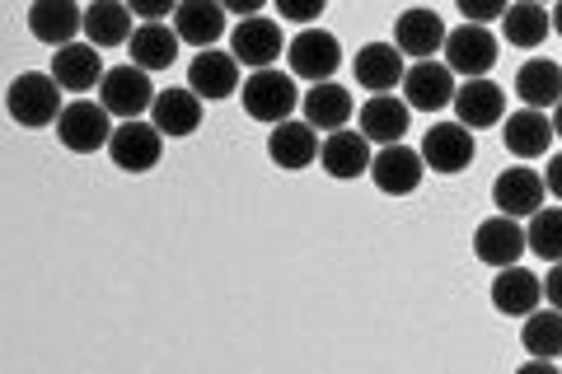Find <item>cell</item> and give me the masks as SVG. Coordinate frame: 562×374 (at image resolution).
<instances>
[{
  "label": "cell",
  "instance_id": "obj_1",
  "mask_svg": "<svg viewBox=\"0 0 562 374\" xmlns=\"http://www.w3.org/2000/svg\"><path fill=\"white\" fill-rule=\"evenodd\" d=\"M61 94L66 89L57 84V76H43V70H24V76H14L10 80V94H5V109L10 117L20 122V127L29 132H38V127H57V117H61Z\"/></svg>",
  "mask_w": 562,
  "mask_h": 374
},
{
  "label": "cell",
  "instance_id": "obj_2",
  "mask_svg": "<svg viewBox=\"0 0 562 374\" xmlns=\"http://www.w3.org/2000/svg\"><path fill=\"white\" fill-rule=\"evenodd\" d=\"M244 99V113H249L254 122H268V127H277V122H286L295 113V103H301V94H295V80L281 76V70H254L249 80H244L239 89Z\"/></svg>",
  "mask_w": 562,
  "mask_h": 374
},
{
  "label": "cell",
  "instance_id": "obj_3",
  "mask_svg": "<svg viewBox=\"0 0 562 374\" xmlns=\"http://www.w3.org/2000/svg\"><path fill=\"white\" fill-rule=\"evenodd\" d=\"M165 132L155 122H140V117H127L122 127H113L109 136V155L122 173H150L155 165L165 159Z\"/></svg>",
  "mask_w": 562,
  "mask_h": 374
},
{
  "label": "cell",
  "instance_id": "obj_4",
  "mask_svg": "<svg viewBox=\"0 0 562 374\" xmlns=\"http://www.w3.org/2000/svg\"><path fill=\"white\" fill-rule=\"evenodd\" d=\"M57 136H61V146H66V150H76V155L109 150V136H113L109 109H103V103H90V99L66 103L61 117H57Z\"/></svg>",
  "mask_w": 562,
  "mask_h": 374
},
{
  "label": "cell",
  "instance_id": "obj_5",
  "mask_svg": "<svg viewBox=\"0 0 562 374\" xmlns=\"http://www.w3.org/2000/svg\"><path fill=\"white\" fill-rule=\"evenodd\" d=\"M450 109H454V122H464L469 132H487L506 117V89L497 80H487V76H473V80H464L460 89H454Z\"/></svg>",
  "mask_w": 562,
  "mask_h": 374
},
{
  "label": "cell",
  "instance_id": "obj_6",
  "mask_svg": "<svg viewBox=\"0 0 562 374\" xmlns=\"http://www.w3.org/2000/svg\"><path fill=\"white\" fill-rule=\"evenodd\" d=\"M446 66L454 76H487L492 66H497V38L487 33V24H460L446 33Z\"/></svg>",
  "mask_w": 562,
  "mask_h": 374
},
{
  "label": "cell",
  "instance_id": "obj_7",
  "mask_svg": "<svg viewBox=\"0 0 562 374\" xmlns=\"http://www.w3.org/2000/svg\"><path fill=\"white\" fill-rule=\"evenodd\" d=\"M286 57H291V76L319 84V80H333V70L342 66V43L328 29H305L301 38L286 43Z\"/></svg>",
  "mask_w": 562,
  "mask_h": 374
},
{
  "label": "cell",
  "instance_id": "obj_8",
  "mask_svg": "<svg viewBox=\"0 0 562 374\" xmlns=\"http://www.w3.org/2000/svg\"><path fill=\"white\" fill-rule=\"evenodd\" d=\"M422 173H427V159H422V150H408L403 140L384 146L371 159V178H375V188L384 192V197H413V192L422 188Z\"/></svg>",
  "mask_w": 562,
  "mask_h": 374
},
{
  "label": "cell",
  "instance_id": "obj_9",
  "mask_svg": "<svg viewBox=\"0 0 562 374\" xmlns=\"http://www.w3.org/2000/svg\"><path fill=\"white\" fill-rule=\"evenodd\" d=\"M319 132L310 127L305 117H286V122H277L272 136H268V155H272V165L277 169H286V173H301L310 165H319Z\"/></svg>",
  "mask_w": 562,
  "mask_h": 374
},
{
  "label": "cell",
  "instance_id": "obj_10",
  "mask_svg": "<svg viewBox=\"0 0 562 374\" xmlns=\"http://www.w3.org/2000/svg\"><path fill=\"white\" fill-rule=\"evenodd\" d=\"M422 159H427L431 173H464L473 165V132L464 122H436V127L422 136Z\"/></svg>",
  "mask_w": 562,
  "mask_h": 374
},
{
  "label": "cell",
  "instance_id": "obj_11",
  "mask_svg": "<svg viewBox=\"0 0 562 374\" xmlns=\"http://www.w3.org/2000/svg\"><path fill=\"white\" fill-rule=\"evenodd\" d=\"M99 103L109 113H117V117H140L155 103L150 70H140L136 61L132 66H113L109 76H103V84H99Z\"/></svg>",
  "mask_w": 562,
  "mask_h": 374
},
{
  "label": "cell",
  "instance_id": "obj_12",
  "mask_svg": "<svg viewBox=\"0 0 562 374\" xmlns=\"http://www.w3.org/2000/svg\"><path fill=\"white\" fill-rule=\"evenodd\" d=\"M231 52L239 57V66L249 70H268L281 52H286V38H281V24L277 20H262V14H249L239 20L231 33Z\"/></svg>",
  "mask_w": 562,
  "mask_h": 374
},
{
  "label": "cell",
  "instance_id": "obj_13",
  "mask_svg": "<svg viewBox=\"0 0 562 374\" xmlns=\"http://www.w3.org/2000/svg\"><path fill=\"white\" fill-rule=\"evenodd\" d=\"M188 84L198 89L206 103L231 99L235 89H244V80H239V57H235V52H221V47H202L198 57H192V66H188Z\"/></svg>",
  "mask_w": 562,
  "mask_h": 374
},
{
  "label": "cell",
  "instance_id": "obj_14",
  "mask_svg": "<svg viewBox=\"0 0 562 374\" xmlns=\"http://www.w3.org/2000/svg\"><path fill=\"white\" fill-rule=\"evenodd\" d=\"M543 197H549V188H543V173H535L530 165H512L497 173V188H492V202H497L502 216H535V211L543 206Z\"/></svg>",
  "mask_w": 562,
  "mask_h": 374
},
{
  "label": "cell",
  "instance_id": "obj_15",
  "mask_svg": "<svg viewBox=\"0 0 562 374\" xmlns=\"http://www.w3.org/2000/svg\"><path fill=\"white\" fill-rule=\"evenodd\" d=\"M446 20L436 10H403L398 20H394V47L403 52V57H413V61H427L436 57V52L446 47Z\"/></svg>",
  "mask_w": 562,
  "mask_h": 374
},
{
  "label": "cell",
  "instance_id": "obj_16",
  "mask_svg": "<svg viewBox=\"0 0 562 374\" xmlns=\"http://www.w3.org/2000/svg\"><path fill=\"white\" fill-rule=\"evenodd\" d=\"M351 76H357L361 89H371V94H394L403 76H408V66H403V52L394 43H366L351 57Z\"/></svg>",
  "mask_w": 562,
  "mask_h": 374
},
{
  "label": "cell",
  "instance_id": "obj_17",
  "mask_svg": "<svg viewBox=\"0 0 562 374\" xmlns=\"http://www.w3.org/2000/svg\"><path fill=\"white\" fill-rule=\"evenodd\" d=\"M202 94L192 84H173V89H160V94H155V103H150V122L155 127H160L165 136H192L202 127Z\"/></svg>",
  "mask_w": 562,
  "mask_h": 374
},
{
  "label": "cell",
  "instance_id": "obj_18",
  "mask_svg": "<svg viewBox=\"0 0 562 374\" xmlns=\"http://www.w3.org/2000/svg\"><path fill=\"white\" fill-rule=\"evenodd\" d=\"M103 47L94 43H66L57 47V57H52V76H57V84L66 89V94H90V89L103 84V57H99Z\"/></svg>",
  "mask_w": 562,
  "mask_h": 374
},
{
  "label": "cell",
  "instance_id": "obj_19",
  "mask_svg": "<svg viewBox=\"0 0 562 374\" xmlns=\"http://www.w3.org/2000/svg\"><path fill=\"white\" fill-rule=\"evenodd\" d=\"M454 76L446 61H413V70L403 76V99H408V109H422V113H436V109H450L454 99Z\"/></svg>",
  "mask_w": 562,
  "mask_h": 374
},
{
  "label": "cell",
  "instance_id": "obj_20",
  "mask_svg": "<svg viewBox=\"0 0 562 374\" xmlns=\"http://www.w3.org/2000/svg\"><path fill=\"white\" fill-rule=\"evenodd\" d=\"M543 299V281L530 272V267H497V281H492V309L506 318H525L535 314Z\"/></svg>",
  "mask_w": 562,
  "mask_h": 374
},
{
  "label": "cell",
  "instance_id": "obj_21",
  "mask_svg": "<svg viewBox=\"0 0 562 374\" xmlns=\"http://www.w3.org/2000/svg\"><path fill=\"white\" fill-rule=\"evenodd\" d=\"M29 29H33L38 43L66 47V43H76V33H85V10L76 5V0H33Z\"/></svg>",
  "mask_w": 562,
  "mask_h": 374
},
{
  "label": "cell",
  "instance_id": "obj_22",
  "mask_svg": "<svg viewBox=\"0 0 562 374\" xmlns=\"http://www.w3.org/2000/svg\"><path fill=\"white\" fill-rule=\"evenodd\" d=\"M301 113L314 132H342L351 117H357V103H351V94L338 84V80H319V84H310L305 89V99H301Z\"/></svg>",
  "mask_w": 562,
  "mask_h": 374
},
{
  "label": "cell",
  "instance_id": "obj_23",
  "mask_svg": "<svg viewBox=\"0 0 562 374\" xmlns=\"http://www.w3.org/2000/svg\"><path fill=\"white\" fill-rule=\"evenodd\" d=\"M502 140H506V150H512L520 165H530V159L549 155V146H553V117H543L539 109L506 113L502 117Z\"/></svg>",
  "mask_w": 562,
  "mask_h": 374
},
{
  "label": "cell",
  "instance_id": "obj_24",
  "mask_svg": "<svg viewBox=\"0 0 562 374\" xmlns=\"http://www.w3.org/2000/svg\"><path fill=\"white\" fill-rule=\"evenodd\" d=\"M473 253H479V262L487 267H512L520 262L525 253V229L516 225V216H487L479 229H473Z\"/></svg>",
  "mask_w": 562,
  "mask_h": 374
},
{
  "label": "cell",
  "instance_id": "obj_25",
  "mask_svg": "<svg viewBox=\"0 0 562 374\" xmlns=\"http://www.w3.org/2000/svg\"><path fill=\"white\" fill-rule=\"evenodd\" d=\"M408 99H394V94H371L366 109H357V122H361V136L371 146H394L408 132Z\"/></svg>",
  "mask_w": 562,
  "mask_h": 374
},
{
  "label": "cell",
  "instance_id": "obj_26",
  "mask_svg": "<svg viewBox=\"0 0 562 374\" xmlns=\"http://www.w3.org/2000/svg\"><path fill=\"white\" fill-rule=\"evenodd\" d=\"M319 165L328 178H361L371 173V140L361 132H328L324 146H319Z\"/></svg>",
  "mask_w": 562,
  "mask_h": 374
},
{
  "label": "cell",
  "instance_id": "obj_27",
  "mask_svg": "<svg viewBox=\"0 0 562 374\" xmlns=\"http://www.w3.org/2000/svg\"><path fill=\"white\" fill-rule=\"evenodd\" d=\"M173 29H179V38L192 47H216L225 33V5L221 0H179Z\"/></svg>",
  "mask_w": 562,
  "mask_h": 374
},
{
  "label": "cell",
  "instance_id": "obj_28",
  "mask_svg": "<svg viewBox=\"0 0 562 374\" xmlns=\"http://www.w3.org/2000/svg\"><path fill=\"white\" fill-rule=\"evenodd\" d=\"M132 20L136 14L127 10V0H94L90 10H85V43L94 47H122L132 43Z\"/></svg>",
  "mask_w": 562,
  "mask_h": 374
},
{
  "label": "cell",
  "instance_id": "obj_29",
  "mask_svg": "<svg viewBox=\"0 0 562 374\" xmlns=\"http://www.w3.org/2000/svg\"><path fill=\"white\" fill-rule=\"evenodd\" d=\"M179 43H183L179 29L165 24V20H155V24H140L127 47H132V61L140 70H169L173 57H179Z\"/></svg>",
  "mask_w": 562,
  "mask_h": 374
},
{
  "label": "cell",
  "instance_id": "obj_30",
  "mask_svg": "<svg viewBox=\"0 0 562 374\" xmlns=\"http://www.w3.org/2000/svg\"><path fill=\"white\" fill-rule=\"evenodd\" d=\"M553 33V14L539 5V0H516V5H506L502 14V38L512 47H539L549 43Z\"/></svg>",
  "mask_w": 562,
  "mask_h": 374
},
{
  "label": "cell",
  "instance_id": "obj_31",
  "mask_svg": "<svg viewBox=\"0 0 562 374\" xmlns=\"http://www.w3.org/2000/svg\"><path fill=\"white\" fill-rule=\"evenodd\" d=\"M516 94L525 109H553L562 99V66L549 57H535L516 70Z\"/></svg>",
  "mask_w": 562,
  "mask_h": 374
},
{
  "label": "cell",
  "instance_id": "obj_32",
  "mask_svg": "<svg viewBox=\"0 0 562 374\" xmlns=\"http://www.w3.org/2000/svg\"><path fill=\"white\" fill-rule=\"evenodd\" d=\"M525 351L535 355V361H562V309H535L525 314V332H520Z\"/></svg>",
  "mask_w": 562,
  "mask_h": 374
},
{
  "label": "cell",
  "instance_id": "obj_33",
  "mask_svg": "<svg viewBox=\"0 0 562 374\" xmlns=\"http://www.w3.org/2000/svg\"><path fill=\"white\" fill-rule=\"evenodd\" d=\"M525 248L543 262H562V202L535 211L530 225H525Z\"/></svg>",
  "mask_w": 562,
  "mask_h": 374
},
{
  "label": "cell",
  "instance_id": "obj_34",
  "mask_svg": "<svg viewBox=\"0 0 562 374\" xmlns=\"http://www.w3.org/2000/svg\"><path fill=\"white\" fill-rule=\"evenodd\" d=\"M506 5H512V0H454V10L464 14V24H492V20H502Z\"/></svg>",
  "mask_w": 562,
  "mask_h": 374
},
{
  "label": "cell",
  "instance_id": "obj_35",
  "mask_svg": "<svg viewBox=\"0 0 562 374\" xmlns=\"http://www.w3.org/2000/svg\"><path fill=\"white\" fill-rule=\"evenodd\" d=\"M272 5H277V14L286 24H314L324 14L328 0H272Z\"/></svg>",
  "mask_w": 562,
  "mask_h": 374
},
{
  "label": "cell",
  "instance_id": "obj_36",
  "mask_svg": "<svg viewBox=\"0 0 562 374\" xmlns=\"http://www.w3.org/2000/svg\"><path fill=\"white\" fill-rule=\"evenodd\" d=\"M127 10L136 14L140 24H155V20H173L179 0H127Z\"/></svg>",
  "mask_w": 562,
  "mask_h": 374
},
{
  "label": "cell",
  "instance_id": "obj_37",
  "mask_svg": "<svg viewBox=\"0 0 562 374\" xmlns=\"http://www.w3.org/2000/svg\"><path fill=\"white\" fill-rule=\"evenodd\" d=\"M543 299H549L553 309H562V262H553L549 276H543Z\"/></svg>",
  "mask_w": 562,
  "mask_h": 374
},
{
  "label": "cell",
  "instance_id": "obj_38",
  "mask_svg": "<svg viewBox=\"0 0 562 374\" xmlns=\"http://www.w3.org/2000/svg\"><path fill=\"white\" fill-rule=\"evenodd\" d=\"M543 188H549L553 192V197L562 202V150L549 159V169H543Z\"/></svg>",
  "mask_w": 562,
  "mask_h": 374
},
{
  "label": "cell",
  "instance_id": "obj_39",
  "mask_svg": "<svg viewBox=\"0 0 562 374\" xmlns=\"http://www.w3.org/2000/svg\"><path fill=\"white\" fill-rule=\"evenodd\" d=\"M231 14H239V20H249V14H262V0H221Z\"/></svg>",
  "mask_w": 562,
  "mask_h": 374
},
{
  "label": "cell",
  "instance_id": "obj_40",
  "mask_svg": "<svg viewBox=\"0 0 562 374\" xmlns=\"http://www.w3.org/2000/svg\"><path fill=\"white\" fill-rule=\"evenodd\" d=\"M553 136H562V99L553 103Z\"/></svg>",
  "mask_w": 562,
  "mask_h": 374
},
{
  "label": "cell",
  "instance_id": "obj_41",
  "mask_svg": "<svg viewBox=\"0 0 562 374\" xmlns=\"http://www.w3.org/2000/svg\"><path fill=\"white\" fill-rule=\"evenodd\" d=\"M553 33H562V0L553 5Z\"/></svg>",
  "mask_w": 562,
  "mask_h": 374
},
{
  "label": "cell",
  "instance_id": "obj_42",
  "mask_svg": "<svg viewBox=\"0 0 562 374\" xmlns=\"http://www.w3.org/2000/svg\"><path fill=\"white\" fill-rule=\"evenodd\" d=\"M539 5H543V0H539Z\"/></svg>",
  "mask_w": 562,
  "mask_h": 374
}]
</instances>
